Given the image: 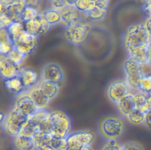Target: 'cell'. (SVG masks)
<instances>
[{
	"mask_svg": "<svg viewBox=\"0 0 151 150\" xmlns=\"http://www.w3.org/2000/svg\"><path fill=\"white\" fill-rule=\"evenodd\" d=\"M124 122L114 115H107L99 122L98 129L101 135L106 140L117 139L123 132Z\"/></svg>",
	"mask_w": 151,
	"mask_h": 150,
	"instance_id": "cell-2",
	"label": "cell"
},
{
	"mask_svg": "<svg viewBox=\"0 0 151 150\" xmlns=\"http://www.w3.org/2000/svg\"><path fill=\"white\" fill-rule=\"evenodd\" d=\"M150 43V39L144 24L130 26L123 36V45L127 51L138 45Z\"/></svg>",
	"mask_w": 151,
	"mask_h": 150,
	"instance_id": "cell-3",
	"label": "cell"
},
{
	"mask_svg": "<svg viewBox=\"0 0 151 150\" xmlns=\"http://www.w3.org/2000/svg\"><path fill=\"white\" fill-rule=\"evenodd\" d=\"M27 0H0V4L8 5L13 4H22L25 5Z\"/></svg>",
	"mask_w": 151,
	"mask_h": 150,
	"instance_id": "cell-42",
	"label": "cell"
},
{
	"mask_svg": "<svg viewBox=\"0 0 151 150\" xmlns=\"http://www.w3.org/2000/svg\"><path fill=\"white\" fill-rule=\"evenodd\" d=\"M24 4H13L8 5L0 4V13H4L12 22H22V16Z\"/></svg>",
	"mask_w": 151,
	"mask_h": 150,
	"instance_id": "cell-15",
	"label": "cell"
},
{
	"mask_svg": "<svg viewBox=\"0 0 151 150\" xmlns=\"http://www.w3.org/2000/svg\"><path fill=\"white\" fill-rule=\"evenodd\" d=\"M41 15L50 26L60 22L61 15L60 11L51 8L44 11Z\"/></svg>",
	"mask_w": 151,
	"mask_h": 150,
	"instance_id": "cell-27",
	"label": "cell"
},
{
	"mask_svg": "<svg viewBox=\"0 0 151 150\" xmlns=\"http://www.w3.org/2000/svg\"><path fill=\"white\" fill-rule=\"evenodd\" d=\"M27 55L22 52L17 46H14L11 51L7 55L6 57L16 65L19 66L25 59Z\"/></svg>",
	"mask_w": 151,
	"mask_h": 150,
	"instance_id": "cell-30",
	"label": "cell"
},
{
	"mask_svg": "<svg viewBox=\"0 0 151 150\" xmlns=\"http://www.w3.org/2000/svg\"><path fill=\"white\" fill-rule=\"evenodd\" d=\"M38 15L39 14L35 8L28 5H25L22 16V22L31 20L36 18Z\"/></svg>",
	"mask_w": 151,
	"mask_h": 150,
	"instance_id": "cell-34",
	"label": "cell"
},
{
	"mask_svg": "<svg viewBox=\"0 0 151 150\" xmlns=\"http://www.w3.org/2000/svg\"><path fill=\"white\" fill-rule=\"evenodd\" d=\"M96 6V0H78L74 6L84 14L89 12Z\"/></svg>",
	"mask_w": 151,
	"mask_h": 150,
	"instance_id": "cell-31",
	"label": "cell"
},
{
	"mask_svg": "<svg viewBox=\"0 0 151 150\" xmlns=\"http://www.w3.org/2000/svg\"><path fill=\"white\" fill-rule=\"evenodd\" d=\"M144 124L148 128L151 129V110L149 111L146 114Z\"/></svg>",
	"mask_w": 151,
	"mask_h": 150,
	"instance_id": "cell-45",
	"label": "cell"
},
{
	"mask_svg": "<svg viewBox=\"0 0 151 150\" xmlns=\"http://www.w3.org/2000/svg\"><path fill=\"white\" fill-rule=\"evenodd\" d=\"M122 144L117 139L107 140L100 147V150H121Z\"/></svg>",
	"mask_w": 151,
	"mask_h": 150,
	"instance_id": "cell-36",
	"label": "cell"
},
{
	"mask_svg": "<svg viewBox=\"0 0 151 150\" xmlns=\"http://www.w3.org/2000/svg\"><path fill=\"white\" fill-rule=\"evenodd\" d=\"M19 76L27 89L34 86L38 81V75L32 69H21Z\"/></svg>",
	"mask_w": 151,
	"mask_h": 150,
	"instance_id": "cell-20",
	"label": "cell"
},
{
	"mask_svg": "<svg viewBox=\"0 0 151 150\" xmlns=\"http://www.w3.org/2000/svg\"><path fill=\"white\" fill-rule=\"evenodd\" d=\"M0 120H1V122L2 124L3 122L4 121V119L5 118V116H6V115L5 114H3L2 112H1V116H0Z\"/></svg>",
	"mask_w": 151,
	"mask_h": 150,
	"instance_id": "cell-48",
	"label": "cell"
},
{
	"mask_svg": "<svg viewBox=\"0 0 151 150\" xmlns=\"http://www.w3.org/2000/svg\"><path fill=\"white\" fill-rule=\"evenodd\" d=\"M60 24L65 28L80 20V12L74 6L68 5L62 10Z\"/></svg>",
	"mask_w": 151,
	"mask_h": 150,
	"instance_id": "cell-16",
	"label": "cell"
},
{
	"mask_svg": "<svg viewBox=\"0 0 151 150\" xmlns=\"http://www.w3.org/2000/svg\"><path fill=\"white\" fill-rule=\"evenodd\" d=\"M146 117V114L135 109L126 118L128 121L133 125H140L144 124Z\"/></svg>",
	"mask_w": 151,
	"mask_h": 150,
	"instance_id": "cell-32",
	"label": "cell"
},
{
	"mask_svg": "<svg viewBox=\"0 0 151 150\" xmlns=\"http://www.w3.org/2000/svg\"><path fill=\"white\" fill-rule=\"evenodd\" d=\"M66 139L67 150H77L82 146H91L95 141L96 134L90 129H81L70 132Z\"/></svg>",
	"mask_w": 151,
	"mask_h": 150,
	"instance_id": "cell-6",
	"label": "cell"
},
{
	"mask_svg": "<svg viewBox=\"0 0 151 150\" xmlns=\"http://www.w3.org/2000/svg\"><path fill=\"white\" fill-rule=\"evenodd\" d=\"M147 96V99H148V101H149V103L150 104V106L151 107V92L150 93H149L148 94L146 95Z\"/></svg>",
	"mask_w": 151,
	"mask_h": 150,
	"instance_id": "cell-50",
	"label": "cell"
},
{
	"mask_svg": "<svg viewBox=\"0 0 151 150\" xmlns=\"http://www.w3.org/2000/svg\"><path fill=\"white\" fill-rule=\"evenodd\" d=\"M123 69L126 77L125 81L130 88L139 90L140 81L145 74L142 66L129 57L124 63Z\"/></svg>",
	"mask_w": 151,
	"mask_h": 150,
	"instance_id": "cell-7",
	"label": "cell"
},
{
	"mask_svg": "<svg viewBox=\"0 0 151 150\" xmlns=\"http://www.w3.org/2000/svg\"><path fill=\"white\" fill-rule=\"evenodd\" d=\"M142 6L143 11L151 16V0H143Z\"/></svg>",
	"mask_w": 151,
	"mask_h": 150,
	"instance_id": "cell-41",
	"label": "cell"
},
{
	"mask_svg": "<svg viewBox=\"0 0 151 150\" xmlns=\"http://www.w3.org/2000/svg\"><path fill=\"white\" fill-rule=\"evenodd\" d=\"M38 87L51 100L54 99L60 91V84L47 81H42Z\"/></svg>",
	"mask_w": 151,
	"mask_h": 150,
	"instance_id": "cell-22",
	"label": "cell"
},
{
	"mask_svg": "<svg viewBox=\"0 0 151 150\" xmlns=\"http://www.w3.org/2000/svg\"><path fill=\"white\" fill-rule=\"evenodd\" d=\"M21 68L8 58L1 55L0 74L2 78L8 80L19 76Z\"/></svg>",
	"mask_w": 151,
	"mask_h": 150,
	"instance_id": "cell-13",
	"label": "cell"
},
{
	"mask_svg": "<svg viewBox=\"0 0 151 150\" xmlns=\"http://www.w3.org/2000/svg\"><path fill=\"white\" fill-rule=\"evenodd\" d=\"M90 30V26L87 22L80 20L65 28L64 35L68 42L74 45H78L87 41Z\"/></svg>",
	"mask_w": 151,
	"mask_h": 150,
	"instance_id": "cell-4",
	"label": "cell"
},
{
	"mask_svg": "<svg viewBox=\"0 0 151 150\" xmlns=\"http://www.w3.org/2000/svg\"><path fill=\"white\" fill-rule=\"evenodd\" d=\"M6 28H0V53L1 56H6L14 46Z\"/></svg>",
	"mask_w": 151,
	"mask_h": 150,
	"instance_id": "cell-21",
	"label": "cell"
},
{
	"mask_svg": "<svg viewBox=\"0 0 151 150\" xmlns=\"http://www.w3.org/2000/svg\"><path fill=\"white\" fill-rule=\"evenodd\" d=\"M28 118L14 108L6 115L3 127L5 132L9 136L14 137L20 134L21 131Z\"/></svg>",
	"mask_w": 151,
	"mask_h": 150,
	"instance_id": "cell-5",
	"label": "cell"
},
{
	"mask_svg": "<svg viewBox=\"0 0 151 150\" xmlns=\"http://www.w3.org/2000/svg\"><path fill=\"white\" fill-rule=\"evenodd\" d=\"M109 0H96V6L101 8L107 9Z\"/></svg>",
	"mask_w": 151,
	"mask_h": 150,
	"instance_id": "cell-44",
	"label": "cell"
},
{
	"mask_svg": "<svg viewBox=\"0 0 151 150\" xmlns=\"http://www.w3.org/2000/svg\"><path fill=\"white\" fill-rule=\"evenodd\" d=\"M13 22L4 13H0V28H7Z\"/></svg>",
	"mask_w": 151,
	"mask_h": 150,
	"instance_id": "cell-40",
	"label": "cell"
},
{
	"mask_svg": "<svg viewBox=\"0 0 151 150\" xmlns=\"http://www.w3.org/2000/svg\"><path fill=\"white\" fill-rule=\"evenodd\" d=\"M28 94L38 110L47 109L51 101L42 92L39 87L31 89Z\"/></svg>",
	"mask_w": 151,
	"mask_h": 150,
	"instance_id": "cell-19",
	"label": "cell"
},
{
	"mask_svg": "<svg viewBox=\"0 0 151 150\" xmlns=\"http://www.w3.org/2000/svg\"><path fill=\"white\" fill-rule=\"evenodd\" d=\"M6 29L13 44L19 35L25 31L22 22H13L6 28Z\"/></svg>",
	"mask_w": 151,
	"mask_h": 150,
	"instance_id": "cell-29",
	"label": "cell"
},
{
	"mask_svg": "<svg viewBox=\"0 0 151 150\" xmlns=\"http://www.w3.org/2000/svg\"><path fill=\"white\" fill-rule=\"evenodd\" d=\"M48 119L51 125V136L56 138H64L71 132V120L68 115L60 109L50 111Z\"/></svg>",
	"mask_w": 151,
	"mask_h": 150,
	"instance_id": "cell-1",
	"label": "cell"
},
{
	"mask_svg": "<svg viewBox=\"0 0 151 150\" xmlns=\"http://www.w3.org/2000/svg\"><path fill=\"white\" fill-rule=\"evenodd\" d=\"M144 25L151 41V16H149L144 23Z\"/></svg>",
	"mask_w": 151,
	"mask_h": 150,
	"instance_id": "cell-43",
	"label": "cell"
},
{
	"mask_svg": "<svg viewBox=\"0 0 151 150\" xmlns=\"http://www.w3.org/2000/svg\"><path fill=\"white\" fill-rule=\"evenodd\" d=\"M5 85L8 90L15 95H20L28 90L24 86L19 76L4 81Z\"/></svg>",
	"mask_w": 151,
	"mask_h": 150,
	"instance_id": "cell-23",
	"label": "cell"
},
{
	"mask_svg": "<svg viewBox=\"0 0 151 150\" xmlns=\"http://www.w3.org/2000/svg\"><path fill=\"white\" fill-rule=\"evenodd\" d=\"M134 96L136 109L146 114L151 110V107L149 103L146 94L140 92L134 95Z\"/></svg>",
	"mask_w": 151,
	"mask_h": 150,
	"instance_id": "cell-26",
	"label": "cell"
},
{
	"mask_svg": "<svg viewBox=\"0 0 151 150\" xmlns=\"http://www.w3.org/2000/svg\"><path fill=\"white\" fill-rule=\"evenodd\" d=\"M41 78L42 81H47L60 84L64 80V75L62 68L58 64L49 62L42 67Z\"/></svg>",
	"mask_w": 151,
	"mask_h": 150,
	"instance_id": "cell-11",
	"label": "cell"
},
{
	"mask_svg": "<svg viewBox=\"0 0 151 150\" xmlns=\"http://www.w3.org/2000/svg\"><path fill=\"white\" fill-rule=\"evenodd\" d=\"M148 64L151 66V43L150 44V50H149V58Z\"/></svg>",
	"mask_w": 151,
	"mask_h": 150,
	"instance_id": "cell-49",
	"label": "cell"
},
{
	"mask_svg": "<svg viewBox=\"0 0 151 150\" xmlns=\"http://www.w3.org/2000/svg\"><path fill=\"white\" fill-rule=\"evenodd\" d=\"M51 146L52 150H67V142L66 138H56L51 136Z\"/></svg>",
	"mask_w": 151,
	"mask_h": 150,
	"instance_id": "cell-35",
	"label": "cell"
},
{
	"mask_svg": "<svg viewBox=\"0 0 151 150\" xmlns=\"http://www.w3.org/2000/svg\"><path fill=\"white\" fill-rule=\"evenodd\" d=\"M39 129L40 132L43 134L51 135V125L48 116L41 122Z\"/></svg>",
	"mask_w": 151,
	"mask_h": 150,
	"instance_id": "cell-37",
	"label": "cell"
},
{
	"mask_svg": "<svg viewBox=\"0 0 151 150\" xmlns=\"http://www.w3.org/2000/svg\"><path fill=\"white\" fill-rule=\"evenodd\" d=\"M121 150H144V149L140 143L131 141L122 144Z\"/></svg>",
	"mask_w": 151,
	"mask_h": 150,
	"instance_id": "cell-38",
	"label": "cell"
},
{
	"mask_svg": "<svg viewBox=\"0 0 151 150\" xmlns=\"http://www.w3.org/2000/svg\"><path fill=\"white\" fill-rule=\"evenodd\" d=\"M139 91L146 95L151 92V75L145 74L140 81Z\"/></svg>",
	"mask_w": 151,
	"mask_h": 150,
	"instance_id": "cell-33",
	"label": "cell"
},
{
	"mask_svg": "<svg viewBox=\"0 0 151 150\" xmlns=\"http://www.w3.org/2000/svg\"><path fill=\"white\" fill-rule=\"evenodd\" d=\"M107 9L101 8L95 6L89 12L85 13L86 17L88 21H100L103 20L106 16Z\"/></svg>",
	"mask_w": 151,
	"mask_h": 150,
	"instance_id": "cell-28",
	"label": "cell"
},
{
	"mask_svg": "<svg viewBox=\"0 0 151 150\" xmlns=\"http://www.w3.org/2000/svg\"><path fill=\"white\" fill-rule=\"evenodd\" d=\"M116 105L120 114L127 118L130 114L136 109L134 95L130 93Z\"/></svg>",
	"mask_w": 151,
	"mask_h": 150,
	"instance_id": "cell-18",
	"label": "cell"
},
{
	"mask_svg": "<svg viewBox=\"0 0 151 150\" xmlns=\"http://www.w3.org/2000/svg\"><path fill=\"white\" fill-rule=\"evenodd\" d=\"M40 122L35 119L34 117L32 116L28 118L22 127L20 134L28 136L34 137V136L40 131Z\"/></svg>",
	"mask_w": 151,
	"mask_h": 150,
	"instance_id": "cell-24",
	"label": "cell"
},
{
	"mask_svg": "<svg viewBox=\"0 0 151 150\" xmlns=\"http://www.w3.org/2000/svg\"><path fill=\"white\" fill-rule=\"evenodd\" d=\"M77 150H93V149L91 147V146H86L80 147Z\"/></svg>",
	"mask_w": 151,
	"mask_h": 150,
	"instance_id": "cell-47",
	"label": "cell"
},
{
	"mask_svg": "<svg viewBox=\"0 0 151 150\" xmlns=\"http://www.w3.org/2000/svg\"><path fill=\"white\" fill-rule=\"evenodd\" d=\"M25 31L32 36H38L45 34L50 28V25L47 21L39 14L36 18L23 22Z\"/></svg>",
	"mask_w": 151,
	"mask_h": 150,
	"instance_id": "cell-10",
	"label": "cell"
},
{
	"mask_svg": "<svg viewBox=\"0 0 151 150\" xmlns=\"http://www.w3.org/2000/svg\"><path fill=\"white\" fill-rule=\"evenodd\" d=\"M14 45L28 55L33 52L36 49L38 45L37 37L31 35L24 31L15 41Z\"/></svg>",
	"mask_w": 151,
	"mask_h": 150,
	"instance_id": "cell-12",
	"label": "cell"
},
{
	"mask_svg": "<svg viewBox=\"0 0 151 150\" xmlns=\"http://www.w3.org/2000/svg\"><path fill=\"white\" fill-rule=\"evenodd\" d=\"M12 108L28 118L32 117L38 111L29 95L26 93L21 94L17 96Z\"/></svg>",
	"mask_w": 151,
	"mask_h": 150,
	"instance_id": "cell-9",
	"label": "cell"
},
{
	"mask_svg": "<svg viewBox=\"0 0 151 150\" xmlns=\"http://www.w3.org/2000/svg\"><path fill=\"white\" fill-rule=\"evenodd\" d=\"M12 142L15 150H37L33 137L19 134L12 137Z\"/></svg>",
	"mask_w": 151,
	"mask_h": 150,
	"instance_id": "cell-17",
	"label": "cell"
},
{
	"mask_svg": "<svg viewBox=\"0 0 151 150\" xmlns=\"http://www.w3.org/2000/svg\"><path fill=\"white\" fill-rule=\"evenodd\" d=\"M150 44H143L131 48L127 51L129 57L142 66L148 64Z\"/></svg>",
	"mask_w": 151,
	"mask_h": 150,
	"instance_id": "cell-14",
	"label": "cell"
},
{
	"mask_svg": "<svg viewBox=\"0 0 151 150\" xmlns=\"http://www.w3.org/2000/svg\"><path fill=\"white\" fill-rule=\"evenodd\" d=\"M51 135H45L40 132H37L34 136V139L37 150H52L51 146Z\"/></svg>",
	"mask_w": 151,
	"mask_h": 150,
	"instance_id": "cell-25",
	"label": "cell"
},
{
	"mask_svg": "<svg viewBox=\"0 0 151 150\" xmlns=\"http://www.w3.org/2000/svg\"><path fill=\"white\" fill-rule=\"evenodd\" d=\"M78 0H67V2L70 6H74Z\"/></svg>",
	"mask_w": 151,
	"mask_h": 150,
	"instance_id": "cell-46",
	"label": "cell"
},
{
	"mask_svg": "<svg viewBox=\"0 0 151 150\" xmlns=\"http://www.w3.org/2000/svg\"><path fill=\"white\" fill-rule=\"evenodd\" d=\"M51 8L61 11L68 6L67 0H50Z\"/></svg>",
	"mask_w": 151,
	"mask_h": 150,
	"instance_id": "cell-39",
	"label": "cell"
},
{
	"mask_svg": "<svg viewBox=\"0 0 151 150\" xmlns=\"http://www.w3.org/2000/svg\"><path fill=\"white\" fill-rule=\"evenodd\" d=\"M130 89L126 81L114 80L109 85L106 90V95L112 103L116 105L130 94Z\"/></svg>",
	"mask_w": 151,
	"mask_h": 150,
	"instance_id": "cell-8",
	"label": "cell"
}]
</instances>
